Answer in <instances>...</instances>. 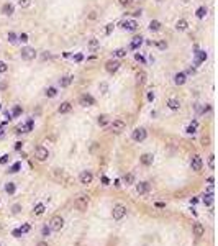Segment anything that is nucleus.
Segmentation results:
<instances>
[{"label":"nucleus","instance_id":"obj_1","mask_svg":"<svg viewBox=\"0 0 218 246\" xmlns=\"http://www.w3.org/2000/svg\"><path fill=\"white\" fill-rule=\"evenodd\" d=\"M126 215V207L122 204H116L115 207H113V210H112V217H113V220H122L123 217Z\"/></svg>","mask_w":218,"mask_h":246},{"label":"nucleus","instance_id":"obj_2","mask_svg":"<svg viewBox=\"0 0 218 246\" xmlns=\"http://www.w3.org/2000/svg\"><path fill=\"white\" fill-rule=\"evenodd\" d=\"M62 227H64V218H62V217H59V215L52 217L51 221H49V228H51V231H61Z\"/></svg>","mask_w":218,"mask_h":246},{"label":"nucleus","instance_id":"obj_3","mask_svg":"<svg viewBox=\"0 0 218 246\" xmlns=\"http://www.w3.org/2000/svg\"><path fill=\"white\" fill-rule=\"evenodd\" d=\"M74 207L77 208L79 212H86V210H87V207H89V199H87L86 195L77 197V199L74 200Z\"/></svg>","mask_w":218,"mask_h":246},{"label":"nucleus","instance_id":"obj_4","mask_svg":"<svg viewBox=\"0 0 218 246\" xmlns=\"http://www.w3.org/2000/svg\"><path fill=\"white\" fill-rule=\"evenodd\" d=\"M148 136V131L144 130V128H136L135 131L131 133V138L136 141V143H141V141H144Z\"/></svg>","mask_w":218,"mask_h":246},{"label":"nucleus","instance_id":"obj_5","mask_svg":"<svg viewBox=\"0 0 218 246\" xmlns=\"http://www.w3.org/2000/svg\"><path fill=\"white\" fill-rule=\"evenodd\" d=\"M125 128H126V123H125L123 120H113V122L110 123V130L113 133H122Z\"/></svg>","mask_w":218,"mask_h":246},{"label":"nucleus","instance_id":"obj_6","mask_svg":"<svg viewBox=\"0 0 218 246\" xmlns=\"http://www.w3.org/2000/svg\"><path fill=\"white\" fill-rule=\"evenodd\" d=\"M105 69H107V72L113 74V72H116L120 69V61L118 59H110V61H107L105 62Z\"/></svg>","mask_w":218,"mask_h":246},{"label":"nucleus","instance_id":"obj_7","mask_svg":"<svg viewBox=\"0 0 218 246\" xmlns=\"http://www.w3.org/2000/svg\"><path fill=\"white\" fill-rule=\"evenodd\" d=\"M92 180H94V176H92V172H90V171H84V172H80V176H79V182H80V184L89 185V184H92Z\"/></svg>","mask_w":218,"mask_h":246},{"label":"nucleus","instance_id":"obj_8","mask_svg":"<svg viewBox=\"0 0 218 246\" xmlns=\"http://www.w3.org/2000/svg\"><path fill=\"white\" fill-rule=\"evenodd\" d=\"M35 156H36V159H38V161H46L48 156H49V153H48V150L44 146H38L35 150Z\"/></svg>","mask_w":218,"mask_h":246},{"label":"nucleus","instance_id":"obj_9","mask_svg":"<svg viewBox=\"0 0 218 246\" xmlns=\"http://www.w3.org/2000/svg\"><path fill=\"white\" fill-rule=\"evenodd\" d=\"M202 166H203V161H202L200 156H193V158L190 159V167H192V171L199 172V171H202Z\"/></svg>","mask_w":218,"mask_h":246},{"label":"nucleus","instance_id":"obj_10","mask_svg":"<svg viewBox=\"0 0 218 246\" xmlns=\"http://www.w3.org/2000/svg\"><path fill=\"white\" fill-rule=\"evenodd\" d=\"M36 56V51L33 48H23L22 49V59H25V61H31V59H35Z\"/></svg>","mask_w":218,"mask_h":246},{"label":"nucleus","instance_id":"obj_11","mask_svg":"<svg viewBox=\"0 0 218 246\" xmlns=\"http://www.w3.org/2000/svg\"><path fill=\"white\" fill-rule=\"evenodd\" d=\"M79 103H80L82 107H90V105H94V103H95V99H94L92 95H89V94H84V95L79 99Z\"/></svg>","mask_w":218,"mask_h":246},{"label":"nucleus","instance_id":"obj_12","mask_svg":"<svg viewBox=\"0 0 218 246\" xmlns=\"http://www.w3.org/2000/svg\"><path fill=\"white\" fill-rule=\"evenodd\" d=\"M139 161H141L143 166H151L153 161H154V158H153V154H149V153H144V154L139 158Z\"/></svg>","mask_w":218,"mask_h":246},{"label":"nucleus","instance_id":"obj_13","mask_svg":"<svg viewBox=\"0 0 218 246\" xmlns=\"http://www.w3.org/2000/svg\"><path fill=\"white\" fill-rule=\"evenodd\" d=\"M149 189H151L149 182H139V184H136V192H138V194H148Z\"/></svg>","mask_w":218,"mask_h":246},{"label":"nucleus","instance_id":"obj_14","mask_svg":"<svg viewBox=\"0 0 218 246\" xmlns=\"http://www.w3.org/2000/svg\"><path fill=\"white\" fill-rule=\"evenodd\" d=\"M54 177L58 180H61V182H67V180H69V177H67V174L64 171H61V169H56L54 171Z\"/></svg>","mask_w":218,"mask_h":246},{"label":"nucleus","instance_id":"obj_15","mask_svg":"<svg viewBox=\"0 0 218 246\" xmlns=\"http://www.w3.org/2000/svg\"><path fill=\"white\" fill-rule=\"evenodd\" d=\"M185 74L184 72H177V74L174 76V82H176V86H184L185 84Z\"/></svg>","mask_w":218,"mask_h":246},{"label":"nucleus","instance_id":"obj_16","mask_svg":"<svg viewBox=\"0 0 218 246\" xmlns=\"http://www.w3.org/2000/svg\"><path fill=\"white\" fill-rule=\"evenodd\" d=\"M187 28H189L187 20H184V18L177 20V23H176V30H177V31H184V30H187Z\"/></svg>","mask_w":218,"mask_h":246},{"label":"nucleus","instance_id":"obj_17","mask_svg":"<svg viewBox=\"0 0 218 246\" xmlns=\"http://www.w3.org/2000/svg\"><path fill=\"white\" fill-rule=\"evenodd\" d=\"M203 233H205V228H203V225H202V223H195V225H193V235H195V236H203Z\"/></svg>","mask_w":218,"mask_h":246},{"label":"nucleus","instance_id":"obj_18","mask_svg":"<svg viewBox=\"0 0 218 246\" xmlns=\"http://www.w3.org/2000/svg\"><path fill=\"white\" fill-rule=\"evenodd\" d=\"M13 12H15V8H13V5H12V3H5V5L2 7V13L7 15V17L13 15Z\"/></svg>","mask_w":218,"mask_h":246},{"label":"nucleus","instance_id":"obj_19","mask_svg":"<svg viewBox=\"0 0 218 246\" xmlns=\"http://www.w3.org/2000/svg\"><path fill=\"white\" fill-rule=\"evenodd\" d=\"M167 107L171 108V110H179V108H180V102L177 99H169L167 100Z\"/></svg>","mask_w":218,"mask_h":246},{"label":"nucleus","instance_id":"obj_20","mask_svg":"<svg viewBox=\"0 0 218 246\" xmlns=\"http://www.w3.org/2000/svg\"><path fill=\"white\" fill-rule=\"evenodd\" d=\"M71 108H72V105H71L69 102H62L61 105H59V108H58V110H59V113H69V112H71Z\"/></svg>","mask_w":218,"mask_h":246},{"label":"nucleus","instance_id":"obj_21","mask_svg":"<svg viewBox=\"0 0 218 246\" xmlns=\"http://www.w3.org/2000/svg\"><path fill=\"white\" fill-rule=\"evenodd\" d=\"M72 82V76H64V77L59 80V84H61V87H69Z\"/></svg>","mask_w":218,"mask_h":246},{"label":"nucleus","instance_id":"obj_22","mask_svg":"<svg viewBox=\"0 0 218 246\" xmlns=\"http://www.w3.org/2000/svg\"><path fill=\"white\" fill-rule=\"evenodd\" d=\"M44 210H46L44 204H36V205H35V210H33V213H35V215H43V213H44Z\"/></svg>","mask_w":218,"mask_h":246},{"label":"nucleus","instance_id":"obj_23","mask_svg":"<svg viewBox=\"0 0 218 246\" xmlns=\"http://www.w3.org/2000/svg\"><path fill=\"white\" fill-rule=\"evenodd\" d=\"M144 80H146V72H144V71H138V72H136V82H138V84H144Z\"/></svg>","mask_w":218,"mask_h":246},{"label":"nucleus","instance_id":"obj_24","mask_svg":"<svg viewBox=\"0 0 218 246\" xmlns=\"http://www.w3.org/2000/svg\"><path fill=\"white\" fill-rule=\"evenodd\" d=\"M149 30L151 31H159L161 30V23L157 22V20H153V22L149 23Z\"/></svg>","mask_w":218,"mask_h":246},{"label":"nucleus","instance_id":"obj_25","mask_svg":"<svg viewBox=\"0 0 218 246\" xmlns=\"http://www.w3.org/2000/svg\"><path fill=\"white\" fill-rule=\"evenodd\" d=\"M195 15H197V18H203L205 15H207V7H199L195 12Z\"/></svg>","mask_w":218,"mask_h":246},{"label":"nucleus","instance_id":"obj_26","mask_svg":"<svg viewBox=\"0 0 218 246\" xmlns=\"http://www.w3.org/2000/svg\"><path fill=\"white\" fill-rule=\"evenodd\" d=\"M123 182L125 184H133V182H135V174H125L123 176Z\"/></svg>","mask_w":218,"mask_h":246},{"label":"nucleus","instance_id":"obj_27","mask_svg":"<svg viewBox=\"0 0 218 246\" xmlns=\"http://www.w3.org/2000/svg\"><path fill=\"white\" fill-rule=\"evenodd\" d=\"M141 43H143V38H141V36H136L135 41L131 43V49H136L138 46H141Z\"/></svg>","mask_w":218,"mask_h":246},{"label":"nucleus","instance_id":"obj_28","mask_svg":"<svg viewBox=\"0 0 218 246\" xmlns=\"http://www.w3.org/2000/svg\"><path fill=\"white\" fill-rule=\"evenodd\" d=\"M89 46H90V48H92V49H97V48H99V46H100V43H99V39H97V38H92V39H90V41H89Z\"/></svg>","mask_w":218,"mask_h":246},{"label":"nucleus","instance_id":"obj_29","mask_svg":"<svg viewBox=\"0 0 218 246\" xmlns=\"http://www.w3.org/2000/svg\"><path fill=\"white\" fill-rule=\"evenodd\" d=\"M203 204L205 205H212L213 204V195L208 194V195H203Z\"/></svg>","mask_w":218,"mask_h":246},{"label":"nucleus","instance_id":"obj_30","mask_svg":"<svg viewBox=\"0 0 218 246\" xmlns=\"http://www.w3.org/2000/svg\"><path fill=\"white\" fill-rule=\"evenodd\" d=\"M15 189H17V187H15L13 182H8V184L5 185V190L8 192V194H15Z\"/></svg>","mask_w":218,"mask_h":246},{"label":"nucleus","instance_id":"obj_31","mask_svg":"<svg viewBox=\"0 0 218 246\" xmlns=\"http://www.w3.org/2000/svg\"><path fill=\"white\" fill-rule=\"evenodd\" d=\"M18 5L22 7V8H28V7L31 5V0H18Z\"/></svg>","mask_w":218,"mask_h":246},{"label":"nucleus","instance_id":"obj_32","mask_svg":"<svg viewBox=\"0 0 218 246\" xmlns=\"http://www.w3.org/2000/svg\"><path fill=\"white\" fill-rule=\"evenodd\" d=\"M107 123H108V116H107V115L99 116V125H100V126H105Z\"/></svg>","mask_w":218,"mask_h":246},{"label":"nucleus","instance_id":"obj_33","mask_svg":"<svg viewBox=\"0 0 218 246\" xmlns=\"http://www.w3.org/2000/svg\"><path fill=\"white\" fill-rule=\"evenodd\" d=\"M56 94H58V90H56L54 87L46 89V97H56Z\"/></svg>","mask_w":218,"mask_h":246},{"label":"nucleus","instance_id":"obj_34","mask_svg":"<svg viewBox=\"0 0 218 246\" xmlns=\"http://www.w3.org/2000/svg\"><path fill=\"white\" fill-rule=\"evenodd\" d=\"M115 56H116V58H126V49H123V48H122V49H116Z\"/></svg>","mask_w":218,"mask_h":246},{"label":"nucleus","instance_id":"obj_35","mask_svg":"<svg viewBox=\"0 0 218 246\" xmlns=\"http://www.w3.org/2000/svg\"><path fill=\"white\" fill-rule=\"evenodd\" d=\"M195 128H197V122H193L192 125H189V126H187V133H189V135H193V133H195Z\"/></svg>","mask_w":218,"mask_h":246},{"label":"nucleus","instance_id":"obj_36","mask_svg":"<svg viewBox=\"0 0 218 246\" xmlns=\"http://www.w3.org/2000/svg\"><path fill=\"white\" fill-rule=\"evenodd\" d=\"M7 71H8V66H7L3 61H0V74H5Z\"/></svg>","mask_w":218,"mask_h":246},{"label":"nucleus","instance_id":"obj_37","mask_svg":"<svg viewBox=\"0 0 218 246\" xmlns=\"http://www.w3.org/2000/svg\"><path fill=\"white\" fill-rule=\"evenodd\" d=\"M128 30H130V31H135L136 30V28H138V23H136V22H128Z\"/></svg>","mask_w":218,"mask_h":246},{"label":"nucleus","instance_id":"obj_38","mask_svg":"<svg viewBox=\"0 0 218 246\" xmlns=\"http://www.w3.org/2000/svg\"><path fill=\"white\" fill-rule=\"evenodd\" d=\"M208 166H210V169H215V156H210L208 158Z\"/></svg>","mask_w":218,"mask_h":246},{"label":"nucleus","instance_id":"obj_39","mask_svg":"<svg viewBox=\"0 0 218 246\" xmlns=\"http://www.w3.org/2000/svg\"><path fill=\"white\" fill-rule=\"evenodd\" d=\"M18 230H20V231H22V233H28V231H30V230H31V227H30V225H28V223H25V225H23V227H20Z\"/></svg>","mask_w":218,"mask_h":246},{"label":"nucleus","instance_id":"obj_40","mask_svg":"<svg viewBox=\"0 0 218 246\" xmlns=\"http://www.w3.org/2000/svg\"><path fill=\"white\" fill-rule=\"evenodd\" d=\"M7 38H8V41H10V43H15V41H17V35H15L13 31H10Z\"/></svg>","mask_w":218,"mask_h":246},{"label":"nucleus","instance_id":"obj_41","mask_svg":"<svg viewBox=\"0 0 218 246\" xmlns=\"http://www.w3.org/2000/svg\"><path fill=\"white\" fill-rule=\"evenodd\" d=\"M41 233H43V236H49V235H51V228H49V227H44V228L41 230Z\"/></svg>","mask_w":218,"mask_h":246},{"label":"nucleus","instance_id":"obj_42","mask_svg":"<svg viewBox=\"0 0 218 246\" xmlns=\"http://www.w3.org/2000/svg\"><path fill=\"white\" fill-rule=\"evenodd\" d=\"M130 2H131V0H118V3L122 7H128V5H130Z\"/></svg>","mask_w":218,"mask_h":246},{"label":"nucleus","instance_id":"obj_43","mask_svg":"<svg viewBox=\"0 0 218 246\" xmlns=\"http://www.w3.org/2000/svg\"><path fill=\"white\" fill-rule=\"evenodd\" d=\"M7 161H8V154H3L2 158H0V164H5Z\"/></svg>","mask_w":218,"mask_h":246},{"label":"nucleus","instance_id":"obj_44","mask_svg":"<svg viewBox=\"0 0 218 246\" xmlns=\"http://www.w3.org/2000/svg\"><path fill=\"white\" fill-rule=\"evenodd\" d=\"M20 41H23V43L28 41V35L26 33H22V35H20Z\"/></svg>","mask_w":218,"mask_h":246},{"label":"nucleus","instance_id":"obj_45","mask_svg":"<svg viewBox=\"0 0 218 246\" xmlns=\"http://www.w3.org/2000/svg\"><path fill=\"white\" fill-rule=\"evenodd\" d=\"M157 46H159V49H164V48H167V43L166 41H159V43H157Z\"/></svg>","mask_w":218,"mask_h":246},{"label":"nucleus","instance_id":"obj_46","mask_svg":"<svg viewBox=\"0 0 218 246\" xmlns=\"http://www.w3.org/2000/svg\"><path fill=\"white\" fill-rule=\"evenodd\" d=\"M20 113H22V108H20V107H15V110H13V115H15V116H18Z\"/></svg>","mask_w":218,"mask_h":246},{"label":"nucleus","instance_id":"obj_47","mask_svg":"<svg viewBox=\"0 0 218 246\" xmlns=\"http://www.w3.org/2000/svg\"><path fill=\"white\" fill-rule=\"evenodd\" d=\"M97 18V12H90L89 13V20H95Z\"/></svg>","mask_w":218,"mask_h":246},{"label":"nucleus","instance_id":"obj_48","mask_svg":"<svg viewBox=\"0 0 218 246\" xmlns=\"http://www.w3.org/2000/svg\"><path fill=\"white\" fill-rule=\"evenodd\" d=\"M112 30H113V25H112V23H110V25H107V30H105V31H107V35H110Z\"/></svg>","mask_w":218,"mask_h":246},{"label":"nucleus","instance_id":"obj_49","mask_svg":"<svg viewBox=\"0 0 218 246\" xmlns=\"http://www.w3.org/2000/svg\"><path fill=\"white\" fill-rule=\"evenodd\" d=\"M18 169H20V163H17V164H15V166L12 167V171H10V172H17Z\"/></svg>","mask_w":218,"mask_h":246},{"label":"nucleus","instance_id":"obj_50","mask_svg":"<svg viewBox=\"0 0 218 246\" xmlns=\"http://www.w3.org/2000/svg\"><path fill=\"white\" fill-rule=\"evenodd\" d=\"M20 235H22V231H20V230H13V236L15 238H20Z\"/></svg>","mask_w":218,"mask_h":246},{"label":"nucleus","instance_id":"obj_51","mask_svg":"<svg viewBox=\"0 0 218 246\" xmlns=\"http://www.w3.org/2000/svg\"><path fill=\"white\" fill-rule=\"evenodd\" d=\"M156 207H157V208H164V207H166V204H163V202H156Z\"/></svg>","mask_w":218,"mask_h":246},{"label":"nucleus","instance_id":"obj_52","mask_svg":"<svg viewBox=\"0 0 218 246\" xmlns=\"http://www.w3.org/2000/svg\"><path fill=\"white\" fill-rule=\"evenodd\" d=\"M148 100H154V94H153V92H149V94H148Z\"/></svg>","mask_w":218,"mask_h":246},{"label":"nucleus","instance_id":"obj_53","mask_svg":"<svg viewBox=\"0 0 218 246\" xmlns=\"http://www.w3.org/2000/svg\"><path fill=\"white\" fill-rule=\"evenodd\" d=\"M100 89H102L103 92H107V84H100Z\"/></svg>","mask_w":218,"mask_h":246},{"label":"nucleus","instance_id":"obj_54","mask_svg":"<svg viewBox=\"0 0 218 246\" xmlns=\"http://www.w3.org/2000/svg\"><path fill=\"white\" fill-rule=\"evenodd\" d=\"M36 246H48V243H46V241H39V243L36 244Z\"/></svg>","mask_w":218,"mask_h":246},{"label":"nucleus","instance_id":"obj_55","mask_svg":"<svg viewBox=\"0 0 218 246\" xmlns=\"http://www.w3.org/2000/svg\"><path fill=\"white\" fill-rule=\"evenodd\" d=\"M20 210V205H15V207H13V213H17Z\"/></svg>","mask_w":218,"mask_h":246},{"label":"nucleus","instance_id":"obj_56","mask_svg":"<svg viewBox=\"0 0 218 246\" xmlns=\"http://www.w3.org/2000/svg\"><path fill=\"white\" fill-rule=\"evenodd\" d=\"M133 15H135V17H139V15H141V10H136V12H135V13H133Z\"/></svg>","mask_w":218,"mask_h":246},{"label":"nucleus","instance_id":"obj_57","mask_svg":"<svg viewBox=\"0 0 218 246\" xmlns=\"http://www.w3.org/2000/svg\"><path fill=\"white\" fill-rule=\"evenodd\" d=\"M208 141H210L208 138H202V143H203V146H205V143H208Z\"/></svg>","mask_w":218,"mask_h":246},{"label":"nucleus","instance_id":"obj_58","mask_svg":"<svg viewBox=\"0 0 218 246\" xmlns=\"http://www.w3.org/2000/svg\"><path fill=\"white\" fill-rule=\"evenodd\" d=\"M156 2H163V0H156Z\"/></svg>","mask_w":218,"mask_h":246},{"label":"nucleus","instance_id":"obj_59","mask_svg":"<svg viewBox=\"0 0 218 246\" xmlns=\"http://www.w3.org/2000/svg\"><path fill=\"white\" fill-rule=\"evenodd\" d=\"M182 2H189V0H182Z\"/></svg>","mask_w":218,"mask_h":246}]
</instances>
